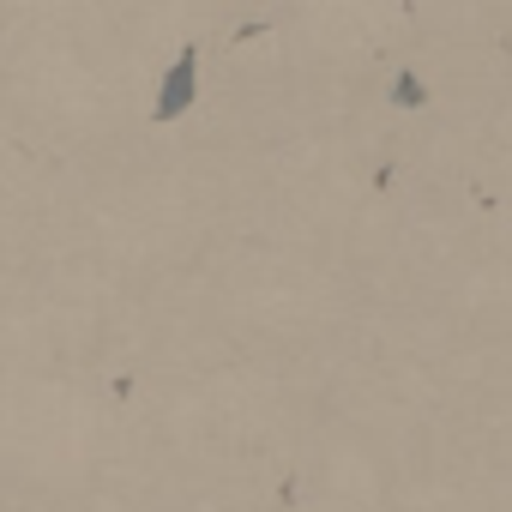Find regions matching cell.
<instances>
[{"label":"cell","instance_id":"1","mask_svg":"<svg viewBox=\"0 0 512 512\" xmlns=\"http://www.w3.org/2000/svg\"><path fill=\"white\" fill-rule=\"evenodd\" d=\"M187 91H193V55H181V61H175V73L163 79V97H157V115H181V109L193 103Z\"/></svg>","mask_w":512,"mask_h":512}]
</instances>
